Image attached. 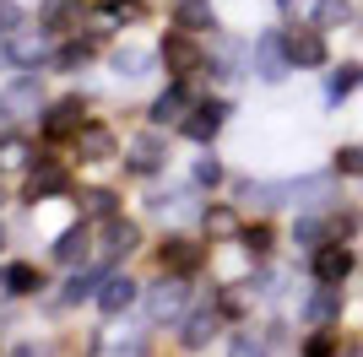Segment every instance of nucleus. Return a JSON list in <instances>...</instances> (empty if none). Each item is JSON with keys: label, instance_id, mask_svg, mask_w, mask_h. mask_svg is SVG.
<instances>
[{"label": "nucleus", "instance_id": "9d476101", "mask_svg": "<svg viewBox=\"0 0 363 357\" xmlns=\"http://www.w3.org/2000/svg\"><path fill=\"white\" fill-rule=\"evenodd\" d=\"M184 114H190V92H184V87L157 92V103H152V125H184Z\"/></svg>", "mask_w": 363, "mask_h": 357}, {"label": "nucleus", "instance_id": "72a5a7b5", "mask_svg": "<svg viewBox=\"0 0 363 357\" xmlns=\"http://www.w3.org/2000/svg\"><path fill=\"white\" fill-rule=\"evenodd\" d=\"M217 178H223L217 157H201V163H196V184H217Z\"/></svg>", "mask_w": 363, "mask_h": 357}, {"label": "nucleus", "instance_id": "f03ea898", "mask_svg": "<svg viewBox=\"0 0 363 357\" xmlns=\"http://www.w3.org/2000/svg\"><path fill=\"white\" fill-rule=\"evenodd\" d=\"M163 65L174 76H196L206 60H201V49H196V33H174V38H163Z\"/></svg>", "mask_w": 363, "mask_h": 357}, {"label": "nucleus", "instance_id": "39448f33", "mask_svg": "<svg viewBox=\"0 0 363 357\" xmlns=\"http://www.w3.org/2000/svg\"><path fill=\"white\" fill-rule=\"evenodd\" d=\"M352 271V254L342 249V244H320L315 249V282H331V287H342V276Z\"/></svg>", "mask_w": 363, "mask_h": 357}, {"label": "nucleus", "instance_id": "393cba45", "mask_svg": "<svg viewBox=\"0 0 363 357\" xmlns=\"http://www.w3.org/2000/svg\"><path fill=\"white\" fill-rule=\"evenodd\" d=\"M6 103H11V108H33V103H38V81H33V76H28V81H16V87L6 92Z\"/></svg>", "mask_w": 363, "mask_h": 357}, {"label": "nucleus", "instance_id": "cd10ccee", "mask_svg": "<svg viewBox=\"0 0 363 357\" xmlns=\"http://www.w3.org/2000/svg\"><path fill=\"white\" fill-rule=\"evenodd\" d=\"M87 55H92V38H76V44H65V49H60V65L71 71V65H82Z\"/></svg>", "mask_w": 363, "mask_h": 357}, {"label": "nucleus", "instance_id": "b1692460", "mask_svg": "<svg viewBox=\"0 0 363 357\" xmlns=\"http://www.w3.org/2000/svg\"><path fill=\"white\" fill-rule=\"evenodd\" d=\"M98 357H141V336H108Z\"/></svg>", "mask_w": 363, "mask_h": 357}, {"label": "nucleus", "instance_id": "dca6fc26", "mask_svg": "<svg viewBox=\"0 0 363 357\" xmlns=\"http://www.w3.org/2000/svg\"><path fill=\"white\" fill-rule=\"evenodd\" d=\"M336 314H342V287L320 282V293L309 298V319H315V325H331Z\"/></svg>", "mask_w": 363, "mask_h": 357}, {"label": "nucleus", "instance_id": "bb28decb", "mask_svg": "<svg viewBox=\"0 0 363 357\" xmlns=\"http://www.w3.org/2000/svg\"><path fill=\"white\" fill-rule=\"evenodd\" d=\"M82 200H87V217H114V195L108 190H87Z\"/></svg>", "mask_w": 363, "mask_h": 357}, {"label": "nucleus", "instance_id": "58836bf2", "mask_svg": "<svg viewBox=\"0 0 363 357\" xmlns=\"http://www.w3.org/2000/svg\"><path fill=\"white\" fill-rule=\"evenodd\" d=\"M6 119H11V103H6V98H0V130H6Z\"/></svg>", "mask_w": 363, "mask_h": 357}, {"label": "nucleus", "instance_id": "a878e982", "mask_svg": "<svg viewBox=\"0 0 363 357\" xmlns=\"http://www.w3.org/2000/svg\"><path fill=\"white\" fill-rule=\"evenodd\" d=\"M71 11H82V0H44V22L49 28H60Z\"/></svg>", "mask_w": 363, "mask_h": 357}, {"label": "nucleus", "instance_id": "7ed1b4c3", "mask_svg": "<svg viewBox=\"0 0 363 357\" xmlns=\"http://www.w3.org/2000/svg\"><path fill=\"white\" fill-rule=\"evenodd\" d=\"M282 44H288L293 65H325V38H320V28H293Z\"/></svg>", "mask_w": 363, "mask_h": 357}, {"label": "nucleus", "instance_id": "6e6552de", "mask_svg": "<svg viewBox=\"0 0 363 357\" xmlns=\"http://www.w3.org/2000/svg\"><path fill=\"white\" fill-rule=\"evenodd\" d=\"M174 28H179V33H206V28H217L212 0H179V6H174Z\"/></svg>", "mask_w": 363, "mask_h": 357}, {"label": "nucleus", "instance_id": "423d86ee", "mask_svg": "<svg viewBox=\"0 0 363 357\" xmlns=\"http://www.w3.org/2000/svg\"><path fill=\"white\" fill-rule=\"evenodd\" d=\"M6 55H11L16 65H38V60H49V38L38 28H16L11 44H6Z\"/></svg>", "mask_w": 363, "mask_h": 357}, {"label": "nucleus", "instance_id": "4c0bfd02", "mask_svg": "<svg viewBox=\"0 0 363 357\" xmlns=\"http://www.w3.org/2000/svg\"><path fill=\"white\" fill-rule=\"evenodd\" d=\"M298 238L309 244V249H320V222H298Z\"/></svg>", "mask_w": 363, "mask_h": 357}, {"label": "nucleus", "instance_id": "aec40b11", "mask_svg": "<svg viewBox=\"0 0 363 357\" xmlns=\"http://www.w3.org/2000/svg\"><path fill=\"white\" fill-rule=\"evenodd\" d=\"M358 81H363V65H342V71H331V81H325V98H331V103H342Z\"/></svg>", "mask_w": 363, "mask_h": 357}, {"label": "nucleus", "instance_id": "37998d69", "mask_svg": "<svg viewBox=\"0 0 363 357\" xmlns=\"http://www.w3.org/2000/svg\"><path fill=\"white\" fill-rule=\"evenodd\" d=\"M0 244H6V233H0Z\"/></svg>", "mask_w": 363, "mask_h": 357}, {"label": "nucleus", "instance_id": "6ab92c4d", "mask_svg": "<svg viewBox=\"0 0 363 357\" xmlns=\"http://www.w3.org/2000/svg\"><path fill=\"white\" fill-rule=\"evenodd\" d=\"M55 260H60V266L87 260V227H71V233H60V244H55Z\"/></svg>", "mask_w": 363, "mask_h": 357}, {"label": "nucleus", "instance_id": "412c9836", "mask_svg": "<svg viewBox=\"0 0 363 357\" xmlns=\"http://www.w3.org/2000/svg\"><path fill=\"white\" fill-rule=\"evenodd\" d=\"M147 65H152L147 49H114V71H120V76H141Z\"/></svg>", "mask_w": 363, "mask_h": 357}, {"label": "nucleus", "instance_id": "e433bc0d", "mask_svg": "<svg viewBox=\"0 0 363 357\" xmlns=\"http://www.w3.org/2000/svg\"><path fill=\"white\" fill-rule=\"evenodd\" d=\"M244 244H250V249H255V254H266V244H272V233H266V227H250V233H244Z\"/></svg>", "mask_w": 363, "mask_h": 357}, {"label": "nucleus", "instance_id": "4468645a", "mask_svg": "<svg viewBox=\"0 0 363 357\" xmlns=\"http://www.w3.org/2000/svg\"><path fill=\"white\" fill-rule=\"evenodd\" d=\"M65 184H71V178H65L60 163H38V168L28 174V195H33V200H38V195H60Z\"/></svg>", "mask_w": 363, "mask_h": 357}, {"label": "nucleus", "instance_id": "ddd939ff", "mask_svg": "<svg viewBox=\"0 0 363 357\" xmlns=\"http://www.w3.org/2000/svg\"><path fill=\"white\" fill-rule=\"evenodd\" d=\"M76 147H82L87 163H104V157H114V135H108L104 125H82V130H76Z\"/></svg>", "mask_w": 363, "mask_h": 357}, {"label": "nucleus", "instance_id": "f8f14e48", "mask_svg": "<svg viewBox=\"0 0 363 357\" xmlns=\"http://www.w3.org/2000/svg\"><path fill=\"white\" fill-rule=\"evenodd\" d=\"M76 130H82V103H76V98H65V103L49 108V119H44V135H49V141L76 135Z\"/></svg>", "mask_w": 363, "mask_h": 357}, {"label": "nucleus", "instance_id": "a211bd4d", "mask_svg": "<svg viewBox=\"0 0 363 357\" xmlns=\"http://www.w3.org/2000/svg\"><path fill=\"white\" fill-rule=\"evenodd\" d=\"M352 22V6L347 0H315V28L325 33V28H347Z\"/></svg>", "mask_w": 363, "mask_h": 357}, {"label": "nucleus", "instance_id": "473e14b6", "mask_svg": "<svg viewBox=\"0 0 363 357\" xmlns=\"http://www.w3.org/2000/svg\"><path fill=\"white\" fill-rule=\"evenodd\" d=\"M92 293V276H82V271H76L71 282H65V303H76V298H87Z\"/></svg>", "mask_w": 363, "mask_h": 357}, {"label": "nucleus", "instance_id": "f704fd0d", "mask_svg": "<svg viewBox=\"0 0 363 357\" xmlns=\"http://www.w3.org/2000/svg\"><path fill=\"white\" fill-rule=\"evenodd\" d=\"M108 16H141V0H104Z\"/></svg>", "mask_w": 363, "mask_h": 357}, {"label": "nucleus", "instance_id": "c9c22d12", "mask_svg": "<svg viewBox=\"0 0 363 357\" xmlns=\"http://www.w3.org/2000/svg\"><path fill=\"white\" fill-rule=\"evenodd\" d=\"M206 227L212 233H233V211H206Z\"/></svg>", "mask_w": 363, "mask_h": 357}, {"label": "nucleus", "instance_id": "4be33fe9", "mask_svg": "<svg viewBox=\"0 0 363 357\" xmlns=\"http://www.w3.org/2000/svg\"><path fill=\"white\" fill-rule=\"evenodd\" d=\"M108 254H130L136 249V227L130 222H108V244H104Z\"/></svg>", "mask_w": 363, "mask_h": 357}, {"label": "nucleus", "instance_id": "ea45409f", "mask_svg": "<svg viewBox=\"0 0 363 357\" xmlns=\"http://www.w3.org/2000/svg\"><path fill=\"white\" fill-rule=\"evenodd\" d=\"M11 357H38V346H16V352Z\"/></svg>", "mask_w": 363, "mask_h": 357}, {"label": "nucleus", "instance_id": "f3484780", "mask_svg": "<svg viewBox=\"0 0 363 357\" xmlns=\"http://www.w3.org/2000/svg\"><path fill=\"white\" fill-rule=\"evenodd\" d=\"M212 336H217V314H190V319H184V346H190V352H201Z\"/></svg>", "mask_w": 363, "mask_h": 357}, {"label": "nucleus", "instance_id": "f257e3e1", "mask_svg": "<svg viewBox=\"0 0 363 357\" xmlns=\"http://www.w3.org/2000/svg\"><path fill=\"white\" fill-rule=\"evenodd\" d=\"M288 71H293V60H288L282 33H260V38H255V76H260V81H282Z\"/></svg>", "mask_w": 363, "mask_h": 357}, {"label": "nucleus", "instance_id": "c85d7f7f", "mask_svg": "<svg viewBox=\"0 0 363 357\" xmlns=\"http://www.w3.org/2000/svg\"><path fill=\"white\" fill-rule=\"evenodd\" d=\"M228 357H266V341H255V336H233Z\"/></svg>", "mask_w": 363, "mask_h": 357}, {"label": "nucleus", "instance_id": "20e7f679", "mask_svg": "<svg viewBox=\"0 0 363 357\" xmlns=\"http://www.w3.org/2000/svg\"><path fill=\"white\" fill-rule=\"evenodd\" d=\"M223 119H228V103H196L184 114V135H190V141H212V135L223 130Z\"/></svg>", "mask_w": 363, "mask_h": 357}, {"label": "nucleus", "instance_id": "0eeeda50", "mask_svg": "<svg viewBox=\"0 0 363 357\" xmlns=\"http://www.w3.org/2000/svg\"><path fill=\"white\" fill-rule=\"evenodd\" d=\"M163 157H168V147L157 141V135H136V141L125 147V163L136 168V174H157V168H163Z\"/></svg>", "mask_w": 363, "mask_h": 357}, {"label": "nucleus", "instance_id": "9b49d317", "mask_svg": "<svg viewBox=\"0 0 363 357\" xmlns=\"http://www.w3.org/2000/svg\"><path fill=\"white\" fill-rule=\"evenodd\" d=\"M179 309H184V287L179 282H157L147 293V314H152V319H174Z\"/></svg>", "mask_w": 363, "mask_h": 357}, {"label": "nucleus", "instance_id": "2f4dec72", "mask_svg": "<svg viewBox=\"0 0 363 357\" xmlns=\"http://www.w3.org/2000/svg\"><path fill=\"white\" fill-rule=\"evenodd\" d=\"M336 168L342 174H363V147H342L336 152Z\"/></svg>", "mask_w": 363, "mask_h": 357}, {"label": "nucleus", "instance_id": "c756f323", "mask_svg": "<svg viewBox=\"0 0 363 357\" xmlns=\"http://www.w3.org/2000/svg\"><path fill=\"white\" fill-rule=\"evenodd\" d=\"M16 28H22V6H16V0H0V33L11 38Z\"/></svg>", "mask_w": 363, "mask_h": 357}, {"label": "nucleus", "instance_id": "5701e85b", "mask_svg": "<svg viewBox=\"0 0 363 357\" xmlns=\"http://www.w3.org/2000/svg\"><path fill=\"white\" fill-rule=\"evenodd\" d=\"M6 287H11V293H33V287H44V282H38L33 266H6Z\"/></svg>", "mask_w": 363, "mask_h": 357}, {"label": "nucleus", "instance_id": "79ce46f5", "mask_svg": "<svg viewBox=\"0 0 363 357\" xmlns=\"http://www.w3.org/2000/svg\"><path fill=\"white\" fill-rule=\"evenodd\" d=\"M347 357H363V352H347Z\"/></svg>", "mask_w": 363, "mask_h": 357}, {"label": "nucleus", "instance_id": "2eb2a0df", "mask_svg": "<svg viewBox=\"0 0 363 357\" xmlns=\"http://www.w3.org/2000/svg\"><path fill=\"white\" fill-rule=\"evenodd\" d=\"M196 266H201V244H190V238L163 244V271H196Z\"/></svg>", "mask_w": 363, "mask_h": 357}, {"label": "nucleus", "instance_id": "7c9ffc66", "mask_svg": "<svg viewBox=\"0 0 363 357\" xmlns=\"http://www.w3.org/2000/svg\"><path fill=\"white\" fill-rule=\"evenodd\" d=\"M303 357H336V336H331V330H320L315 341L303 346Z\"/></svg>", "mask_w": 363, "mask_h": 357}, {"label": "nucleus", "instance_id": "a19ab883", "mask_svg": "<svg viewBox=\"0 0 363 357\" xmlns=\"http://www.w3.org/2000/svg\"><path fill=\"white\" fill-rule=\"evenodd\" d=\"M277 6H282V11H293V6H303V0H277Z\"/></svg>", "mask_w": 363, "mask_h": 357}, {"label": "nucleus", "instance_id": "1a4fd4ad", "mask_svg": "<svg viewBox=\"0 0 363 357\" xmlns=\"http://www.w3.org/2000/svg\"><path fill=\"white\" fill-rule=\"evenodd\" d=\"M136 303V282L130 276H104V287H98V309L104 314H125Z\"/></svg>", "mask_w": 363, "mask_h": 357}]
</instances>
